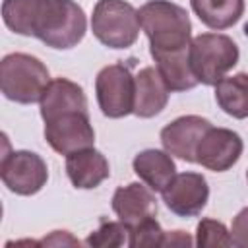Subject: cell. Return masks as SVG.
Here are the masks:
<instances>
[{
    "label": "cell",
    "mask_w": 248,
    "mask_h": 248,
    "mask_svg": "<svg viewBox=\"0 0 248 248\" xmlns=\"http://www.w3.org/2000/svg\"><path fill=\"white\" fill-rule=\"evenodd\" d=\"M37 0H4L2 19L6 27L17 35L31 37V19Z\"/></svg>",
    "instance_id": "obj_19"
},
{
    "label": "cell",
    "mask_w": 248,
    "mask_h": 248,
    "mask_svg": "<svg viewBox=\"0 0 248 248\" xmlns=\"http://www.w3.org/2000/svg\"><path fill=\"white\" fill-rule=\"evenodd\" d=\"M66 174L76 188L91 190L108 178L110 169L101 151L95 147H85L66 155Z\"/></svg>",
    "instance_id": "obj_14"
},
{
    "label": "cell",
    "mask_w": 248,
    "mask_h": 248,
    "mask_svg": "<svg viewBox=\"0 0 248 248\" xmlns=\"http://www.w3.org/2000/svg\"><path fill=\"white\" fill-rule=\"evenodd\" d=\"M87 31V17L74 0H37L31 37H37L50 48H72Z\"/></svg>",
    "instance_id": "obj_2"
},
{
    "label": "cell",
    "mask_w": 248,
    "mask_h": 248,
    "mask_svg": "<svg viewBox=\"0 0 248 248\" xmlns=\"http://www.w3.org/2000/svg\"><path fill=\"white\" fill-rule=\"evenodd\" d=\"M39 105H41V116L45 122L62 114V112H72V110L89 112L87 110V97H85L83 89L76 81H70L66 78L50 79Z\"/></svg>",
    "instance_id": "obj_15"
},
{
    "label": "cell",
    "mask_w": 248,
    "mask_h": 248,
    "mask_svg": "<svg viewBox=\"0 0 248 248\" xmlns=\"http://www.w3.org/2000/svg\"><path fill=\"white\" fill-rule=\"evenodd\" d=\"M141 31L149 39L151 56L190 48L192 23L188 12L170 0H149L140 10Z\"/></svg>",
    "instance_id": "obj_1"
},
{
    "label": "cell",
    "mask_w": 248,
    "mask_h": 248,
    "mask_svg": "<svg viewBox=\"0 0 248 248\" xmlns=\"http://www.w3.org/2000/svg\"><path fill=\"white\" fill-rule=\"evenodd\" d=\"M165 205L178 217H196L209 200V186L200 172H180L161 192Z\"/></svg>",
    "instance_id": "obj_9"
},
{
    "label": "cell",
    "mask_w": 248,
    "mask_h": 248,
    "mask_svg": "<svg viewBox=\"0 0 248 248\" xmlns=\"http://www.w3.org/2000/svg\"><path fill=\"white\" fill-rule=\"evenodd\" d=\"M45 140L60 155H70L74 151L93 147L95 130L89 120V112L72 110L62 112L45 122Z\"/></svg>",
    "instance_id": "obj_8"
},
{
    "label": "cell",
    "mask_w": 248,
    "mask_h": 248,
    "mask_svg": "<svg viewBox=\"0 0 248 248\" xmlns=\"http://www.w3.org/2000/svg\"><path fill=\"white\" fill-rule=\"evenodd\" d=\"M0 176L4 186L17 196H33L43 190L48 180V169L39 153L19 149L2 157Z\"/></svg>",
    "instance_id": "obj_7"
},
{
    "label": "cell",
    "mask_w": 248,
    "mask_h": 248,
    "mask_svg": "<svg viewBox=\"0 0 248 248\" xmlns=\"http://www.w3.org/2000/svg\"><path fill=\"white\" fill-rule=\"evenodd\" d=\"M209 128L211 122L203 116H178L161 130V143L165 151H169L170 155L186 163H196V149Z\"/></svg>",
    "instance_id": "obj_11"
},
{
    "label": "cell",
    "mask_w": 248,
    "mask_h": 248,
    "mask_svg": "<svg viewBox=\"0 0 248 248\" xmlns=\"http://www.w3.org/2000/svg\"><path fill=\"white\" fill-rule=\"evenodd\" d=\"M95 93L101 112L107 118H124L134 112V76L130 64L105 66L95 78Z\"/></svg>",
    "instance_id": "obj_6"
},
{
    "label": "cell",
    "mask_w": 248,
    "mask_h": 248,
    "mask_svg": "<svg viewBox=\"0 0 248 248\" xmlns=\"http://www.w3.org/2000/svg\"><path fill=\"white\" fill-rule=\"evenodd\" d=\"M138 10L126 0H97L91 14V31L108 48H128L140 35Z\"/></svg>",
    "instance_id": "obj_5"
},
{
    "label": "cell",
    "mask_w": 248,
    "mask_h": 248,
    "mask_svg": "<svg viewBox=\"0 0 248 248\" xmlns=\"http://www.w3.org/2000/svg\"><path fill=\"white\" fill-rule=\"evenodd\" d=\"M242 149L244 143L236 132L211 126L196 149V163L213 172H225L236 165Z\"/></svg>",
    "instance_id": "obj_10"
},
{
    "label": "cell",
    "mask_w": 248,
    "mask_h": 248,
    "mask_svg": "<svg viewBox=\"0 0 248 248\" xmlns=\"http://www.w3.org/2000/svg\"><path fill=\"white\" fill-rule=\"evenodd\" d=\"M112 211L130 229L157 215V200L153 190L141 182H130L120 186L112 194Z\"/></svg>",
    "instance_id": "obj_12"
},
{
    "label": "cell",
    "mask_w": 248,
    "mask_h": 248,
    "mask_svg": "<svg viewBox=\"0 0 248 248\" xmlns=\"http://www.w3.org/2000/svg\"><path fill=\"white\" fill-rule=\"evenodd\" d=\"M190 244H194V240L184 231H170L165 232L163 236V246H190Z\"/></svg>",
    "instance_id": "obj_25"
},
{
    "label": "cell",
    "mask_w": 248,
    "mask_h": 248,
    "mask_svg": "<svg viewBox=\"0 0 248 248\" xmlns=\"http://www.w3.org/2000/svg\"><path fill=\"white\" fill-rule=\"evenodd\" d=\"M48 83V68L37 56L12 52L0 62V89L4 97L14 103L31 105L41 101Z\"/></svg>",
    "instance_id": "obj_3"
},
{
    "label": "cell",
    "mask_w": 248,
    "mask_h": 248,
    "mask_svg": "<svg viewBox=\"0 0 248 248\" xmlns=\"http://www.w3.org/2000/svg\"><path fill=\"white\" fill-rule=\"evenodd\" d=\"M246 180H248V170H246Z\"/></svg>",
    "instance_id": "obj_26"
},
{
    "label": "cell",
    "mask_w": 248,
    "mask_h": 248,
    "mask_svg": "<svg viewBox=\"0 0 248 248\" xmlns=\"http://www.w3.org/2000/svg\"><path fill=\"white\" fill-rule=\"evenodd\" d=\"M87 246H130V227L118 221H101V227L85 238Z\"/></svg>",
    "instance_id": "obj_20"
},
{
    "label": "cell",
    "mask_w": 248,
    "mask_h": 248,
    "mask_svg": "<svg viewBox=\"0 0 248 248\" xmlns=\"http://www.w3.org/2000/svg\"><path fill=\"white\" fill-rule=\"evenodd\" d=\"M165 231L155 217L130 229V246H163Z\"/></svg>",
    "instance_id": "obj_22"
},
{
    "label": "cell",
    "mask_w": 248,
    "mask_h": 248,
    "mask_svg": "<svg viewBox=\"0 0 248 248\" xmlns=\"http://www.w3.org/2000/svg\"><path fill=\"white\" fill-rule=\"evenodd\" d=\"M198 19L215 31L232 27L244 14V0H190Z\"/></svg>",
    "instance_id": "obj_18"
},
{
    "label": "cell",
    "mask_w": 248,
    "mask_h": 248,
    "mask_svg": "<svg viewBox=\"0 0 248 248\" xmlns=\"http://www.w3.org/2000/svg\"><path fill=\"white\" fill-rule=\"evenodd\" d=\"M215 101L232 118H248V74L225 76L215 83Z\"/></svg>",
    "instance_id": "obj_17"
},
{
    "label": "cell",
    "mask_w": 248,
    "mask_h": 248,
    "mask_svg": "<svg viewBox=\"0 0 248 248\" xmlns=\"http://www.w3.org/2000/svg\"><path fill=\"white\" fill-rule=\"evenodd\" d=\"M238 58L236 43L223 33H202L190 43V66L203 85H215L238 64Z\"/></svg>",
    "instance_id": "obj_4"
},
{
    "label": "cell",
    "mask_w": 248,
    "mask_h": 248,
    "mask_svg": "<svg viewBox=\"0 0 248 248\" xmlns=\"http://www.w3.org/2000/svg\"><path fill=\"white\" fill-rule=\"evenodd\" d=\"M231 238H232V246L248 248V205L234 215L231 225Z\"/></svg>",
    "instance_id": "obj_23"
},
{
    "label": "cell",
    "mask_w": 248,
    "mask_h": 248,
    "mask_svg": "<svg viewBox=\"0 0 248 248\" xmlns=\"http://www.w3.org/2000/svg\"><path fill=\"white\" fill-rule=\"evenodd\" d=\"M134 172L140 176L143 184H147L153 192H163L165 186L176 174V165L169 151L161 149H143L132 161Z\"/></svg>",
    "instance_id": "obj_16"
},
{
    "label": "cell",
    "mask_w": 248,
    "mask_h": 248,
    "mask_svg": "<svg viewBox=\"0 0 248 248\" xmlns=\"http://www.w3.org/2000/svg\"><path fill=\"white\" fill-rule=\"evenodd\" d=\"M198 246H232L231 231L215 219H202L196 229Z\"/></svg>",
    "instance_id": "obj_21"
},
{
    "label": "cell",
    "mask_w": 248,
    "mask_h": 248,
    "mask_svg": "<svg viewBox=\"0 0 248 248\" xmlns=\"http://www.w3.org/2000/svg\"><path fill=\"white\" fill-rule=\"evenodd\" d=\"M169 85L155 66H145L134 76V114L140 118L157 116L169 103Z\"/></svg>",
    "instance_id": "obj_13"
},
{
    "label": "cell",
    "mask_w": 248,
    "mask_h": 248,
    "mask_svg": "<svg viewBox=\"0 0 248 248\" xmlns=\"http://www.w3.org/2000/svg\"><path fill=\"white\" fill-rule=\"evenodd\" d=\"M41 244H50V246H64V244H74V246H79V240L70 236L68 231H54L50 236H45L41 240Z\"/></svg>",
    "instance_id": "obj_24"
}]
</instances>
